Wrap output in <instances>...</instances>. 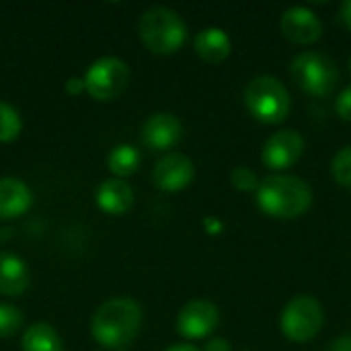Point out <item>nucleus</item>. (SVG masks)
Segmentation results:
<instances>
[{
  "label": "nucleus",
  "instance_id": "39448f33",
  "mask_svg": "<svg viewBox=\"0 0 351 351\" xmlns=\"http://www.w3.org/2000/svg\"><path fill=\"white\" fill-rule=\"evenodd\" d=\"M292 78L304 93L313 97H327L333 93L339 72L329 56L319 51H302L292 62Z\"/></svg>",
  "mask_w": 351,
  "mask_h": 351
},
{
  "label": "nucleus",
  "instance_id": "1a4fd4ad",
  "mask_svg": "<svg viewBox=\"0 0 351 351\" xmlns=\"http://www.w3.org/2000/svg\"><path fill=\"white\" fill-rule=\"evenodd\" d=\"M302 152H304L302 136L294 130H282L265 142L261 158L269 169L280 171V169L294 167L300 160Z\"/></svg>",
  "mask_w": 351,
  "mask_h": 351
},
{
  "label": "nucleus",
  "instance_id": "f257e3e1",
  "mask_svg": "<svg viewBox=\"0 0 351 351\" xmlns=\"http://www.w3.org/2000/svg\"><path fill=\"white\" fill-rule=\"evenodd\" d=\"M142 327V308L130 298H113L103 302L90 323L97 343L109 350L128 346Z\"/></svg>",
  "mask_w": 351,
  "mask_h": 351
},
{
  "label": "nucleus",
  "instance_id": "4be33fe9",
  "mask_svg": "<svg viewBox=\"0 0 351 351\" xmlns=\"http://www.w3.org/2000/svg\"><path fill=\"white\" fill-rule=\"evenodd\" d=\"M230 181L241 191H253L257 187V175L247 167H237L230 173Z\"/></svg>",
  "mask_w": 351,
  "mask_h": 351
},
{
  "label": "nucleus",
  "instance_id": "412c9836",
  "mask_svg": "<svg viewBox=\"0 0 351 351\" xmlns=\"http://www.w3.org/2000/svg\"><path fill=\"white\" fill-rule=\"evenodd\" d=\"M331 173L339 185L351 187V146L335 154V158L331 162Z\"/></svg>",
  "mask_w": 351,
  "mask_h": 351
},
{
  "label": "nucleus",
  "instance_id": "9b49d317",
  "mask_svg": "<svg viewBox=\"0 0 351 351\" xmlns=\"http://www.w3.org/2000/svg\"><path fill=\"white\" fill-rule=\"evenodd\" d=\"M280 27H282V33L286 39H290L292 43H300V45L315 43L323 33V25H321L319 16L306 6L288 8L282 14Z\"/></svg>",
  "mask_w": 351,
  "mask_h": 351
},
{
  "label": "nucleus",
  "instance_id": "a878e982",
  "mask_svg": "<svg viewBox=\"0 0 351 351\" xmlns=\"http://www.w3.org/2000/svg\"><path fill=\"white\" fill-rule=\"evenodd\" d=\"M339 19H341V23L351 29V0H346L343 4H341V8H339Z\"/></svg>",
  "mask_w": 351,
  "mask_h": 351
},
{
  "label": "nucleus",
  "instance_id": "423d86ee",
  "mask_svg": "<svg viewBox=\"0 0 351 351\" xmlns=\"http://www.w3.org/2000/svg\"><path fill=\"white\" fill-rule=\"evenodd\" d=\"M325 315L319 300L313 296H296L282 311V331L288 339L304 343L311 341L323 327Z\"/></svg>",
  "mask_w": 351,
  "mask_h": 351
},
{
  "label": "nucleus",
  "instance_id": "f03ea898",
  "mask_svg": "<svg viewBox=\"0 0 351 351\" xmlns=\"http://www.w3.org/2000/svg\"><path fill=\"white\" fill-rule=\"evenodd\" d=\"M257 204L265 214L274 218L292 220V218L302 216L311 208L313 191L298 177L274 175V177H267L259 185Z\"/></svg>",
  "mask_w": 351,
  "mask_h": 351
},
{
  "label": "nucleus",
  "instance_id": "a211bd4d",
  "mask_svg": "<svg viewBox=\"0 0 351 351\" xmlns=\"http://www.w3.org/2000/svg\"><path fill=\"white\" fill-rule=\"evenodd\" d=\"M107 167L117 177H130L140 167V152L130 144H119L109 152Z\"/></svg>",
  "mask_w": 351,
  "mask_h": 351
},
{
  "label": "nucleus",
  "instance_id": "2eb2a0df",
  "mask_svg": "<svg viewBox=\"0 0 351 351\" xmlns=\"http://www.w3.org/2000/svg\"><path fill=\"white\" fill-rule=\"evenodd\" d=\"M134 204L132 187L121 179H107L97 189V206L111 216L125 214Z\"/></svg>",
  "mask_w": 351,
  "mask_h": 351
},
{
  "label": "nucleus",
  "instance_id": "6ab92c4d",
  "mask_svg": "<svg viewBox=\"0 0 351 351\" xmlns=\"http://www.w3.org/2000/svg\"><path fill=\"white\" fill-rule=\"evenodd\" d=\"M21 130H23V121L19 111L12 105L0 101V142L16 140Z\"/></svg>",
  "mask_w": 351,
  "mask_h": 351
},
{
  "label": "nucleus",
  "instance_id": "c85d7f7f",
  "mask_svg": "<svg viewBox=\"0 0 351 351\" xmlns=\"http://www.w3.org/2000/svg\"><path fill=\"white\" fill-rule=\"evenodd\" d=\"M167 351H199L193 346H187V343H177V346H171Z\"/></svg>",
  "mask_w": 351,
  "mask_h": 351
},
{
  "label": "nucleus",
  "instance_id": "f8f14e48",
  "mask_svg": "<svg viewBox=\"0 0 351 351\" xmlns=\"http://www.w3.org/2000/svg\"><path fill=\"white\" fill-rule=\"evenodd\" d=\"M183 136V125L173 113H154L142 128V140L152 150H169Z\"/></svg>",
  "mask_w": 351,
  "mask_h": 351
},
{
  "label": "nucleus",
  "instance_id": "bb28decb",
  "mask_svg": "<svg viewBox=\"0 0 351 351\" xmlns=\"http://www.w3.org/2000/svg\"><path fill=\"white\" fill-rule=\"evenodd\" d=\"M329 351H351V335L339 337L337 341H333Z\"/></svg>",
  "mask_w": 351,
  "mask_h": 351
},
{
  "label": "nucleus",
  "instance_id": "ddd939ff",
  "mask_svg": "<svg viewBox=\"0 0 351 351\" xmlns=\"http://www.w3.org/2000/svg\"><path fill=\"white\" fill-rule=\"evenodd\" d=\"M31 189L16 177L0 179V218L10 220L23 216L31 208Z\"/></svg>",
  "mask_w": 351,
  "mask_h": 351
},
{
  "label": "nucleus",
  "instance_id": "6e6552de",
  "mask_svg": "<svg viewBox=\"0 0 351 351\" xmlns=\"http://www.w3.org/2000/svg\"><path fill=\"white\" fill-rule=\"evenodd\" d=\"M220 321L216 304L208 300H193L183 306L177 317V331L187 339H202L210 335Z\"/></svg>",
  "mask_w": 351,
  "mask_h": 351
},
{
  "label": "nucleus",
  "instance_id": "dca6fc26",
  "mask_svg": "<svg viewBox=\"0 0 351 351\" xmlns=\"http://www.w3.org/2000/svg\"><path fill=\"white\" fill-rule=\"evenodd\" d=\"M232 43L224 29L208 27L197 33L195 37V51L208 64H220L230 56Z\"/></svg>",
  "mask_w": 351,
  "mask_h": 351
},
{
  "label": "nucleus",
  "instance_id": "f3484780",
  "mask_svg": "<svg viewBox=\"0 0 351 351\" xmlns=\"http://www.w3.org/2000/svg\"><path fill=\"white\" fill-rule=\"evenodd\" d=\"M23 351H64L58 331L47 323L31 325L23 335Z\"/></svg>",
  "mask_w": 351,
  "mask_h": 351
},
{
  "label": "nucleus",
  "instance_id": "4468645a",
  "mask_svg": "<svg viewBox=\"0 0 351 351\" xmlns=\"http://www.w3.org/2000/svg\"><path fill=\"white\" fill-rule=\"evenodd\" d=\"M29 267L19 255L0 253V294L23 296L29 288Z\"/></svg>",
  "mask_w": 351,
  "mask_h": 351
},
{
  "label": "nucleus",
  "instance_id": "5701e85b",
  "mask_svg": "<svg viewBox=\"0 0 351 351\" xmlns=\"http://www.w3.org/2000/svg\"><path fill=\"white\" fill-rule=\"evenodd\" d=\"M335 111H337V115H339L341 119L351 121V86L343 88V90L339 93V97H337V101H335Z\"/></svg>",
  "mask_w": 351,
  "mask_h": 351
},
{
  "label": "nucleus",
  "instance_id": "c756f323",
  "mask_svg": "<svg viewBox=\"0 0 351 351\" xmlns=\"http://www.w3.org/2000/svg\"><path fill=\"white\" fill-rule=\"evenodd\" d=\"M350 68H351V64H350Z\"/></svg>",
  "mask_w": 351,
  "mask_h": 351
},
{
  "label": "nucleus",
  "instance_id": "7ed1b4c3",
  "mask_svg": "<svg viewBox=\"0 0 351 351\" xmlns=\"http://www.w3.org/2000/svg\"><path fill=\"white\" fill-rule=\"evenodd\" d=\"M140 37L152 53L169 56L185 43L187 27L175 10L152 6L140 19Z\"/></svg>",
  "mask_w": 351,
  "mask_h": 351
},
{
  "label": "nucleus",
  "instance_id": "20e7f679",
  "mask_svg": "<svg viewBox=\"0 0 351 351\" xmlns=\"http://www.w3.org/2000/svg\"><path fill=\"white\" fill-rule=\"evenodd\" d=\"M249 113L263 123H280L288 117L290 95L276 76H257L245 90Z\"/></svg>",
  "mask_w": 351,
  "mask_h": 351
},
{
  "label": "nucleus",
  "instance_id": "b1692460",
  "mask_svg": "<svg viewBox=\"0 0 351 351\" xmlns=\"http://www.w3.org/2000/svg\"><path fill=\"white\" fill-rule=\"evenodd\" d=\"M82 90H86V86H84V78L72 76V78L66 82V93H68V95H80Z\"/></svg>",
  "mask_w": 351,
  "mask_h": 351
},
{
  "label": "nucleus",
  "instance_id": "aec40b11",
  "mask_svg": "<svg viewBox=\"0 0 351 351\" xmlns=\"http://www.w3.org/2000/svg\"><path fill=\"white\" fill-rule=\"evenodd\" d=\"M23 327V313L16 306L0 302V337H10Z\"/></svg>",
  "mask_w": 351,
  "mask_h": 351
},
{
  "label": "nucleus",
  "instance_id": "9d476101",
  "mask_svg": "<svg viewBox=\"0 0 351 351\" xmlns=\"http://www.w3.org/2000/svg\"><path fill=\"white\" fill-rule=\"evenodd\" d=\"M193 162L189 156L173 152L160 158L154 167V185L162 191H181L193 181Z\"/></svg>",
  "mask_w": 351,
  "mask_h": 351
},
{
  "label": "nucleus",
  "instance_id": "cd10ccee",
  "mask_svg": "<svg viewBox=\"0 0 351 351\" xmlns=\"http://www.w3.org/2000/svg\"><path fill=\"white\" fill-rule=\"evenodd\" d=\"M204 224H206V228H208L212 234H218V232H222V222H218V220H214V218H208V220H204Z\"/></svg>",
  "mask_w": 351,
  "mask_h": 351
},
{
  "label": "nucleus",
  "instance_id": "393cba45",
  "mask_svg": "<svg viewBox=\"0 0 351 351\" xmlns=\"http://www.w3.org/2000/svg\"><path fill=\"white\" fill-rule=\"evenodd\" d=\"M204 351H230V343H228L226 339L218 337V339H212V341L206 346V350Z\"/></svg>",
  "mask_w": 351,
  "mask_h": 351
},
{
  "label": "nucleus",
  "instance_id": "0eeeda50",
  "mask_svg": "<svg viewBox=\"0 0 351 351\" xmlns=\"http://www.w3.org/2000/svg\"><path fill=\"white\" fill-rule=\"evenodd\" d=\"M130 82V68L115 56L99 58L90 64L84 76L86 93L97 101H111L119 97Z\"/></svg>",
  "mask_w": 351,
  "mask_h": 351
}]
</instances>
